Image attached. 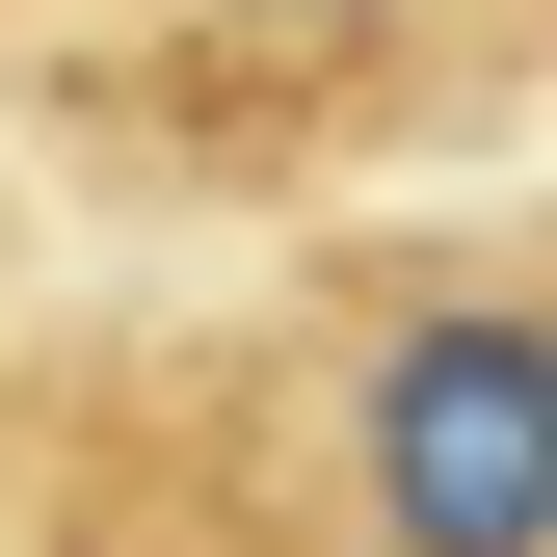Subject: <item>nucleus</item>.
I'll use <instances>...</instances> for the list:
<instances>
[{"label":"nucleus","instance_id":"nucleus-1","mask_svg":"<svg viewBox=\"0 0 557 557\" xmlns=\"http://www.w3.org/2000/svg\"><path fill=\"white\" fill-rule=\"evenodd\" d=\"M345 557H557V265H451L345 345Z\"/></svg>","mask_w":557,"mask_h":557},{"label":"nucleus","instance_id":"nucleus-2","mask_svg":"<svg viewBox=\"0 0 557 557\" xmlns=\"http://www.w3.org/2000/svg\"><path fill=\"white\" fill-rule=\"evenodd\" d=\"M213 27H239V53H293V81H372V53H425L451 0H213Z\"/></svg>","mask_w":557,"mask_h":557}]
</instances>
